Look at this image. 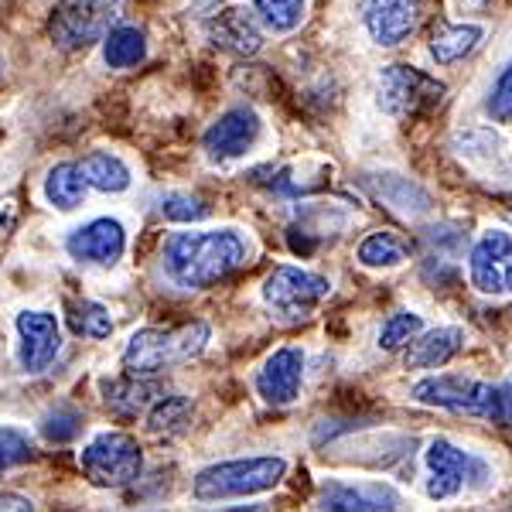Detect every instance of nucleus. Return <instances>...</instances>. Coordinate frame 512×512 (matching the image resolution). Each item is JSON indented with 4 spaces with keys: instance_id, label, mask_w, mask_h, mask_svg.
I'll return each mask as SVG.
<instances>
[{
    "instance_id": "nucleus-35",
    "label": "nucleus",
    "mask_w": 512,
    "mask_h": 512,
    "mask_svg": "<svg viewBox=\"0 0 512 512\" xmlns=\"http://www.w3.org/2000/svg\"><path fill=\"white\" fill-rule=\"evenodd\" d=\"M226 512H270L267 506H236V509H226Z\"/></svg>"
},
{
    "instance_id": "nucleus-25",
    "label": "nucleus",
    "mask_w": 512,
    "mask_h": 512,
    "mask_svg": "<svg viewBox=\"0 0 512 512\" xmlns=\"http://www.w3.org/2000/svg\"><path fill=\"white\" fill-rule=\"evenodd\" d=\"M403 260H407V239L386 233V229L369 233L359 243V263H366V267H396Z\"/></svg>"
},
{
    "instance_id": "nucleus-30",
    "label": "nucleus",
    "mask_w": 512,
    "mask_h": 512,
    "mask_svg": "<svg viewBox=\"0 0 512 512\" xmlns=\"http://www.w3.org/2000/svg\"><path fill=\"white\" fill-rule=\"evenodd\" d=\"M420 332H424V321H420V315L400 311V315H393V318L383 325V332H379V349L393 352V349H400V345L414 342V338H417Z\"/></svg>"
},
{
    "instance_id": "nucleus-19",
    "label": "nucleus",
    "mask_w": 512,
    "mask_h": 512,
    "mask_svg": "<svg viewBox=\"0 0 512 512\" xmlns=\"http://www.w3.org/2000/svg\"><path fill=\"white\" fill-rule=\"evenodd\" d=\"M465 345V332L461 328H434L424 332L414 345L407 349V369H434L451 362Z\"/></svg>"
},
{
    "instance_id": "nucleus-4",
    "label": "nucleus",
    "mask_w": 512,
    "mask_h": 512,
    "mask_svg": "<svg viewBox=\"0 0 512 512\" xmlns=\"http://www.w3.org/2000/svg\"><path fill=\"white\" fill-rule=\"evenodd\" d=\"M287 465L284 458H239V461H222L205 472H198L192 492L202 502L216 499H233V495H256L267 492L284 478Z\"/></svg>"
},
{
    "instance_id": "nucleus-23",
    "label": "nucleus",
    "mask_w": 512,
    "mask_h": 512,
    "mask_svg": "<svg viewBox=\"0 0 512 512\" xmlns=\"http://www.w3.org/2000/svg\"><path fill=\"white\" fill-rule=\"evenodd\" d=\"M369 188H373V195L379 202H386L393 212H400V216H407V219H417L431 209V198L420 192L417 185H410L407 178L386 175L383 181H369Z\"/></svg>"
},
{
    "instance_id": "nucleus-2",
    "label": "nucleus",
    "mask_w": 512,
    "mask_h": 512,
    "mask_svg": "<svg viewBox=\"0 0 512 512\" xmlns=\"http://www.w3.org/2000/svg\"><path fill=\"white\" fill-rule=\"evenodd\" d=\"M205 342H209L205 321H188V325L178 328H144L123 349V369H127V376L147 379L161 373V369L195 359L205 349Z\"/></svg>"
},
{
    "instance_id": "nucleus-34",
    "label": "nucleus",
    "mask_w": 512,
    "mask_h": 512,
    "mask_svg": "<svg viewBox=\"0 0 512 512\" xmlns=\"http://www.w3.org/2000/svg\"><path fill=\"white\" fill-rule=\"evenodd\" d=\"M0 512H35L24 495H14V492H0Z\"/></svg>"
},
{
    "instance_id": "nucleus-26",
    "label": "nucleus",
    "mask_w": 512,
    "mask_h": 512,
    "mask_svg": "<svg viewBox=\"0 0 512 512\" xmlns=\"http://www.w3.org/2000/svg\"><path fill=\"white\" fill-rule=\"evenodd\" d=\"M308 0H253V11L274 31H294L304 21Z\"/></svg>"
},
{
    "instance_id": "nucleus-38",
    "label": "nucleus",
    "mask_w": 512,
    "mask_h": 512,
    "mask_svg": "<svg viewBox=\"0 0 512 512\" xmlns=\"http://www.w3.org/2000/svg\"><path fill=\"white\" fill-rule=\"evenodd\" d=\"M506 216H509V222H512V209H509V212H506Z\"/></svg>"
},
{
    "instance_id": "nucleus-3",
    "label": "nucleus",
    "mask_w": 512,
    "mask_h": 512,
    "mask_svg": "<svg viewBox=\"0 0 512 512\" xmlns=\"http://www.w3.org/2000/svg\"><path fill=\"white\" fill-rule=\"evenodd\" d=\"M130 0H59L48 14V38L62 52H82L127 24Z\"/></svg>"
},
{
    "instance_id": "nucleus-18",
    "label": "nucleus",
    "mask_w": 512,
    "mask_h": 512,
    "mask_svg": "<svg viewBox=\"0 0 512 512\" xmlns=\"http://www.w3.org/2000/svg\"><path fill=\"white\" fill-rule=\"evenodd\" d=\"M161 386H154L151 379L123 376V379H103V400L117 417H137L147 414L154 403L161 400Z\"/></svg>"
},
{
    "instance_id": "nucleus-31",
    "label": "nucleus",
    "mask_w": 512,
    "mask_h": 512,
    "mask_svg": "<svg viewBox=\"0 0 512 512\" xmlns=\"http://www.w3.org/2000/svg\"><path fill=\"white\" fill-rule=\"evenodd\" d=\"M185 417H188V400H185V396H161V400L147 410V427H151L154 434L175 431V427H181V420H185Z\"/></svg>"
},
{
    "instance_id": "nucleus-1",
    "label": "nucleus",
    "mask_w": 512,
    "mask_h": 512,
    "mask_svg": "<svg viewBox=\"0 0 512 512\" xmlns=\"http://www.w3.org/2000/svg\"><path fill=\"white\" fill-rule=\"evenodd\" d=\"M164 270L178 287L202 291L226 280L246 263V239L236 229H209V233H175L164 243Z\"/></svg>"
},
{
    "instance_id": "nucleus-28",
    "label": "nucleus",
    "mask_w": 512,
    "mask_h": 512,
    "mask_svg": "<svg viewBox=\"0 0 512 512\" xmlns=\"http://www.w3.org/2000/svg\"><path fill=\"white\" fill-rule=\"evenodd\" d=\"M41 434L48 437L52 444H69L76 441V437L82 434V414L76 407H55L48 410L45 420H41Z\"/></svg>"
},
{
    "instance_id": "nucleus-7",
    "label": "nucleus",
    "mask_w": 512,
    "mask_h": 512,
    "mask_svg": "<svg viewBox=\"0 0 512 512\" xmlns=\"http://www.w3.org/2000/svg\"><path fill=\"white\" fill-rule=\"evenodd\" d=\"M414 400L427 407H444L454 414H472V417H495V400L499 390L489 383H478L468 376H431L414 386Z\"/></svg>"
},
{
    "instance_id": "nucleus-16",
    "label": "nucleus",
    "mask_w": 512,
    "mask_h": 512,
    "mask_svg": "<svg viewBox=\"0 0 512 512\" xmlns=\"http://www.w3.org/2000/svg\"><path fill=\"white\" fill-rule=\"evenodd\" d=\"M205 31H209L212 45L226 48L233 55H246V59L263 48V31L256 28L253 14L243 11V7H226V11L212 14Z\"/></svg>"
},
{
    "instance_id": "nucleus-27",
    "label": "nucleus",
    "mask_w": 512,
    "mask_h": 512,
    "mask_svg": "<svg viewBox=\"0 0 512 512\" xmlns=\"http://www.w3.org/2000/svg\"><path fill=\"white\" fill-rule=\"evenodd\" d=\"M69 321H72V332L82 335V338H110V332H113L110 311H106L103 304H96V301L76 304Z\"/></svg>"
},
{
    "instance_id": "nucleus-10",
    "label": "nucleus",
    "mask_w": 512,
    "mask_h": 512,
    "mask_svg": "<svg viewBox=\"0 0 512 512\" xmlns=\"http://www.w3.org/2000/svg\"><path fill=\"white\" fill-rule=\"evenodd\" d=\"M65 250H69L72 260L82 263H96V267H113L120 260L123 250H127V229H123L120 219H93L86 226L72 229L69 239H65Z\"/></svg>"
},
{
    "instance_id": "nucleus-36",
    "label": "nucleus",
    "mask_w": 512,
    "mask_h": 512,
    "mask_svg": "<svg viewBox=\"0 0 512 512\" xmlns=\"http://www.w3.org/2000/svg\"><path fill=\"white\" fill-rule=\"evenodd\" d=\"M0 69H4V55H0Z\"/></svg>"
},
{
    "instance_id": "nucleus-15",
    "label": "nucleus",
    "mask_w": 512,
    "mask_h": 512,
    "mask_svg": "<svg viewBox=\"0 0 512 512\" xmlns=\"http://www.w3.org/2000/svg\"><path fill=\"white\" fill-rule=\"evenodd\" d=\"M325 512H400V495L383 482H325L321 489Z\"/></svg>"
},
{
    "instance_id": "nucleus-37",
    "label": "nucleus",
    "mask_w": 512,
    "mask_h": 512,
    "mask_svg": "<svg viewBox=\"0 0 512 512\" xmlns=\"http://www.w3.org/2000/svg\"><path fill=\"white\" fill-rule=\"evenodd\" d=\"M202 4H216V0H202Z\"/></svg>"
},
{
    "instance_id": "nucleus-20",
    "label": "nucleus",
    "mask_w": 512,
    "mask_h": 512,
    "mask_svg": "<svg viewBox=\"0 0 512 512\" xmlns=\"http://www.w3.org/2000/svg\"><path fill=\"white\" fill-rule=\"evenodd\" d=\"M485 31L478 24H437L431 35V55L437 65H454L472 55Z\"/></svg>"
},
{
    "instance_id": "nucleus-33",
    "label": "nucleus",
    "mask_w": 512,
    "mask_h": 512,
    "mask_svg": "<svg viewBox=\"0 0 512 512\" xmlns=\"http://www.w3.org/2000/svg\"><path fill=\"white\" fill-rule=\"evenodd\" d=\"M205 212L209 209L188 192H171L161 198V216L171 222H198V219H205Z\"/></svg>"
},
{
    "instance_id": "nucleus-17",
    "label": "nucleus",
    "mask_w": 512,
    "mask_h": 512,
    "mask_svg": "<svg viewBox=\"0 0 512 512\" xmlns=\"http://www.w3.org/2000/svg\"><path fill=\"white\" fill-rule=\"evenodd\" d=\"M427 465H431V485H427V495L431 499H451V495H458L461 492V485H465V475H468V468L475 465L472 458H468L465 451H458L451 441H437L427 448Z\"/></svg>"
},
{
    "instance_id": "nucleus-13",
    "label": "nucleus",
    "mask_w": 512,
    "mask_h": 512,
    "mask_svg": "<svg viewBox=\"0 0 512 512\" xmlns=\"http://www.w3.org/2000/svg\"><path fill=\"white\" fill-rule=\"evenodd\" d=\"M18 335H21V349H18L21 369L24 373H45L62 349L59 318L48 315V311H21Z\"/></svg>"
},
{
    "instance_id": "nucleus-29",
    "label": "nucleus",
    "mask_w": 512,
    "mask_h": 512,
    "mask_svg": "<svg viewBox=\"0 0 512 512\" xmlns=\"http://www.w3.org/2000/svg\"><path fill=\"white\" fill-rule=\"evenodd\" d=\"M31 458H35V444H31V437L24 431H18V427H0V472L28 465Z\"/></svg>"
},
{
    "instance_id": "nucleus-5",
    "label": "nucleus",
    "mask_w": 512,
    "mask_h": 512,
    "mask_svg": "<svg viewBox=\"0 0 512 512\" xmlns=\"http://www.w3.org/2000/svg\"><path fill=\"white\" fill-rule=\"evenodd\" d=\"M79 468L99 489H123V485L140 478L144 451L130 434L103 431L79 451Z\"/></svg>"
},
{
    "instance_id": "nucleus-11",
    "label": "nucleus",
    "mask_w": 512,
    "mask_h": 512,
    "mask_svg": "<svg viewBox=\"0 0 512 512\" xmlns=\"http://www.w3.org/2000/svg\"><path fill=\"white\" fill-rule=\"evenodd\" d=\"M472 284L482 294H512V236L492 229L472 250Z\"/></svg>"
},
{
    "instance_id": "nucleus-22",
    "label": "nucleus",
    "mask_w": 512,
    "mask_h": 512,
    "mask_svg": "<svg viewBox=\"0 0 512 512\" xmlns=\"http://www.w3.org/2000/svg\"><path fill=\"white\" fill-rule=\"evenodd\" d=\"M147 59V35L137 24H120L103 38V62L110 69H137Z\"/></svg>"
},
{
    "instance_id": "nucleus-21",
    "label": "nucleus",
    "mask_w": 512,
    "mask_h": 512,
    "mask_svg": "<svg viewBox=\"0 0 512 512\" xmlns=\"http://www.w3.org/2000/svg\"><path fill=\"white\" fill-rule=\"evenodd\" d=\"M79 171H82V181H86L89 188H96V192L117 195L130 188V168L110 151L86 154V158L79 161Z\"/></svg>"
},
{
    "instance_id": "nucleus-9",
    "label": "nucleus",
    "mask_w": 512,
    "mask_h": 512,
    "mask_svg": "<svg viewBox=\"0 0 512 512\" xmlns=\"http://www.w3.org/2000/svg\"><path fill=\"white\" fill-rule=\"evenodd\" d=\"M424 0H359V14L376 45L393 48L417 31Z\"/></svg>"
},
{
    "instance_id": "nucleus-8",
    "label": "nucleus",
    "mask_w": 512,
    "mask_h": 512,
    "mask_svg": "<svg viewBox=\"0 0 512 512\" xmlns=\"http://www.w3.org/2000/svg\"><path fill=\"white\" fill-rule=\"evenodd\" d=\"M328 291H332V284L325 277L301 267H277L267 277V284H263L267 304H274L280 315L287 318H304L318 301H325Z\"/></svg>"
},
{
    "instance_id": "nucleus-24",
    "label": "nucleus",
    "mask_w": 512,
    "mask_h": 512,
    "mask_svg": "<svg viewBox=\"0 0 512 512\" xmlns=\"http://www.w3.org/2000/svg\"><path fill=\"white\" fill-rule=\"evenodd\" d=\"M86 192H89V185L82 181V171H79L76 161H62V164H55V168L48 171L45 198L55 205V209H62V212L79 209Z\"/></svg>"
},
{
    "instance_id": "nucleus-14",
    "label": "nucleus",
    "mask_w": 512,
    "mask_h": 512,
    "mask_svg": "<svg viewBox=\"0 0 512 512\" xmlns=\"http://www.w3.org/2000/svg\"><path fill=\"white\" fill-rule=\"evenodd\" d=\"M301 376H304V352L294 345H284L263 362V369L256 373V390L274 407H287L301 393Z\"/></svg>"
},
{
    "instance_id": "nucleus-32",
    "label": "nucleus",
    "mask_w": 512,
    "mask_h": 512,
    "mask_svg": "<svg viewBox=\"0 0 512 512\" xmlns=\"http://www.w3.org/2000/svg\"><path fill=\"white\" fill-rule=\"evenodd\" d=\"M485 110L495 123H512V62L502 69V76L495 79L489 99H485Z\"/></svg>"
},
{
    "instance_id": "nucleus-12",
    "label": "nucleus",
    "mask_w": 512,
    "mask_h": 512,
    "mask_svg": "<svg viewBox=\"0 0 512 512\" xmlns=\"http://www.w3.org/2000/svg\"><path fill=\"white\" fill-rule=\"evenodd\" d=\"M260 137V117L250 106H233L205 130L202 147L212 161H233L239 154H246Z\"/></svg>"
},
{
    "instance_id": "nucleus-6",
    "label": "nucleus",
    "mask_w": 512,
    "mask_h": 512,
    "mask_svg": "<svg viewBox=\"0 0 512 512\" xmlns=\"http://www.w3.org/2000/svg\"><path fill=\"white\" fill-rule=\"evenodd\" d=\"M444 99V82L431 79L427 72L414 65H386L379 72V106L390 117H420V113L434 110Z\"/></svg>"
}]
</instances>
